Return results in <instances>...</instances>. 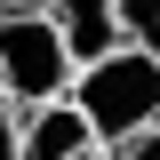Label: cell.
<instances>
[{
    "label": "cell",
    "instance_id": "obj_9",
    "mask_svg": "<svg viewBox=\"0 0 160 160\" xmlns=\"http://www.w3.org/2000/svg\"><path fill=\"white\" fill-rule=\"evenodd\" d=\"M0 8H8V0H0Z\"/></svg>",
    "mask_w": 160,
    "mask_h": 160
},
{
    "label": "cell",
    "instance_id": "obj_5",
    "mask_svg": "<svg viewBox=\"0 0 160 160\" xmlns=\"http://www.w3.org/2000/svg\"><path fill=\"white\" fill-rule=\"evenodd\" d=\"M120 40L160 56V0H120Z\"/></svg>",
    "mask_w": 160,
    "mask_h": 160
},
{
    "label": "cell",
    "instance_id": "obj_4",
    "mask_svg": "<svg viewBox=\"0 0 160 160\" xmlns=\"http://www.w3.org/2000/svg\"><path fill=\"white\" fill-rule=\"evenodd\" d=\"M88 152H96V128H88V112L72 96L24 112V160H88Z\"/></svg>",
    "mask_w": 160,
    "mask_h": 160
},
{
    "label": "cell",
    "instance_id": "obj_7",
    "mask_svg": "<svg viewBox=\"0 0 160 160\" xmlns=\"http://www.w3.org/2000/svg\"><path fill=\"white\" fill-rule=\"evenodd\" d=\"M112 160H160V128H136L128 144H104Z\"/></svg>",
    "mask_w": 160,
    "mask_h": 160
},
{
    "label": "cell",
    "instance_id": "obj_1",
    "mask_svg": "<svg viewBox=\"0 0 160 160\" xmlns=\"http://www.w3.org/2000/svg\"><path fill=\"white\" fill-rule=\"evenodd\" d=\"M72 104L88 112L96 144H128L136 128H160V56L144 48H112L104 64L72 80Z\"/></svg>",
    "mask_w": 160,
    "mask_h": 160
},
{
    "label": "cell",
    "instance_id": "obj_3",
    "mask_svg": "<svg viewBox=\"0 0 160 160\" xmlns=\"http://www.w3.org/2000/svg\"><path fill=\"white\" fill-rule=\"evenodd\" d=\"M48 16H56V32H64V48H72L80 72L104 64L112 48H128L120 40V0H48Z\"/></svg>",
    "mask_w": 160,
    "mask_h": 160
},
{
    "label": "cell",
    "instance_id": "obj_2",
    "mask_svg": "<svg viewBox=\"0 0 160 160\" xmlns=\"http://www.w3.org/2000/svg\"><path fill=\"white\" fill-rule=\"evenodd\" d=\"M72 80H80V64L48 8H0V96L32 112V104L72 96Z\"/></svg>",
    "mask_w": 160,
    "mask_h": 160
},
{
    "label": "cell",
    "instance_id": "obj_8",
    "mask_svg": "<svg viewBox=\"0 0 160 160\" xmlns=\"http://www.w3.org/2000/svg\"><path fill=\"white\" fill-rule=\"evenodd\" d=\"M88 160H112V152H104V144H96V152H88Z\"/></svg>",
    "mask_w": 160,
    "mask_h": 160
},
{
    "label": "cell",
    "instance_id": "obj_6",
    "mask_svg": "<svg viewBox=\"0 0 160 160\" xmlns=\"http://www.w3.org/2000/svg\"><path fill=\"white\" fill-rule=\"evenodd\" d=\"M0 160H24V104L0 96Z\"/></svg>",
    "mask_w": 160,
    "mask_h": 160
}]
</instances>
